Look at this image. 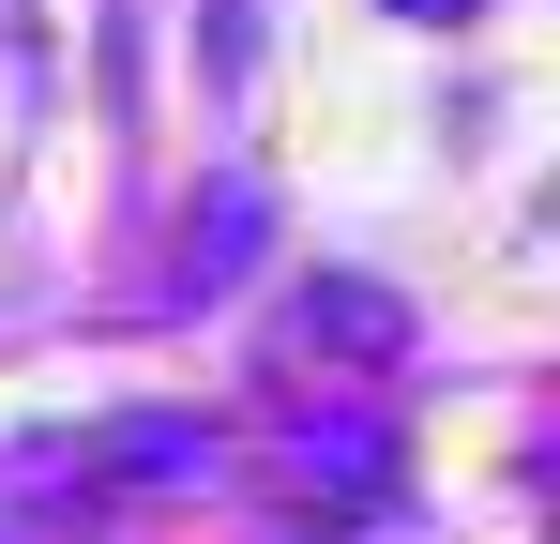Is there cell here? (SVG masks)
<instances>
[{
  "instance_id": "1",
  "label": "cell",
  "mask_w": 560,
  "mask_h": 544,
  "mask_svg": "<svg viewBox=\"0 0 560 544\" xmlns=\"http://www.w3.org/2000/svg\"><path fill=\"white\" fill-rule=\"evenodd\" d=\"M303 348L394 363V348H409V303H394V287H364V272H303Z\"/></svg>"
},
{
  "instance_id": "2",
  "label": "cell",
  "mask_w": 560,
  "mask_h": 544,
  "mask_svg": "<svg viewBox=\"0 0 560 544\" xmlns=\"http://www.w3.org/2000/svg\"><path fill=\"white\" fill-rule=\"evenodd\" d=\"M212 424H183V409H152V424H106L92 439V484H212Z\"/></svg>"
},
{
  "instance_id": "3",
  "label": "cell",
  "mask_w": 560,
  "mask_h": 544,
  "mask_svg": "<svg viewBox=\"0 0 560 544\" xmlns=\"http://www.w3.org/2000/svg\"><path fill=\"white\" fill-rule=\"evenodd\" d=\"M258 227H273V197H258V181H212V212H197V287L228 258H258Z\"/></svg>"
},
{
  "instance_id": "4",
  "label": "cell",
  "mask_w": 560,
  "mask_h": 544,
  "mask_svg": "<svg viewBox=\"0 0 560 544\" xmlns=\"http://www.w3.org/2000/svg\"><path fill=\"white\" fill-rule=\"evenodd\" d=\"M394 15H469V0H394Z\"/></svg>"
}]
</instances>
